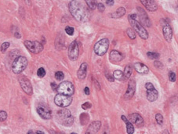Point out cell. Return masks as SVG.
Masks as SVG:
<instances>
[{
    "label": "cell",
    "mask_w": 178,
    "mask_h": 134,
    "mask_svg": "<svg viewBox=\"0 0 178 134\" xmlns=\"http://www.w3.org/2000/svg\"><path fill=\"white\" fill-rule=\"evenodd\" d=\"M69 10L71 13L77 21L85 22L89 20L90 12L81 1L74 0L69 3Z\"/></svg>",
    "instance_id": "cell-1"
},
{
    "label": "cell",
    "mask_w": 178,
    "mask_h": 134,
    "mask_svg": "<svg viewBox=\"0 0 178 134\" xmlns=\"http://www.w3.org/2000/svg\"><path fill=\"white\" fill-rule=\"evenodd\" d=\"M28 65V61L24 57H18L15 59L12 64V71L15 74H21L25 70Z\"/></svg>",
    "instance_id": "cell-2"
},
{
    "label": "cell",
    "mask_w": 178,
    "mask_h": 134,
    "mask_svg": "<svg viewBox=\"0 0 178 134\" xmlns=\"http://www.w3.org/2000/svg\"><path fill=\"white\" fill-rule=\"evenodd\" d=\"M129 21L131 24L133 30L135 32H137L140 38H143V39H148V33L146 31V29L141 25V24L139 21H137V20H132L130 18H129Z\"/></svg>",
    "instance_id": "cell-3"
},
{
    "label": "cell",
    "mask_w": 178,
    "mask_h": 134,
    "mask_svg": "<svg viewBox=\"0 0 178 134\" xmlns=\"http://www.w3.org/2000/svg\"><path fill=\"white\" fill-rule=\"evenodd\" d=\"M57 91L59 94L71 96L75 92V87L71 82L65 81V82H62L59 85L57 89Z\"/></svg>",
    "instance_id": "cell-4"
},
{
    "label": "cell",
    "mask_w": 178,
    "mask_h": 134,
    "mask_svg": "<svg viewBox=\"0 0 178 134\" xmlns=\"http://www.w3.org/2000/svg\"><path fill=\"white\" fill-rule=\"evenodd\" d=\"M59 119L61 121V123L65 126H71L73 124V117L71 116V111L68 109H62L57 113Z\"/></svg>",
    "instance_id": "cell-5"
},
{
    "label": "cell",
    "mask_w": 178,
    "mask_h": 134,
    "mask_svg": "<svg viewBox=\"0 0 178 134\" xmlns=\"http://www.w3.org/2000/svg\"><path fill=\"white\" fill-rule=\"evenodd\" d=\"M109 47V41L108 38H102L94 46V52L96 55L103 56L107 53Z\"/></svg>",
    "instance_id": "cell-6"
},
{
    "label": "cell",
    "mask_w": 178,
    "mask_h": 134,
    "mask_svg": "<svg viewBox=\"0 0 178 134\" xmlns=\"http://www.w3.org/2000/svg\"><path fill=\"white\" fill-rule=\"evenodd\" d=\"M72 102V97L70 96L62 95V94H57L54 98V103L56 105L61 108H66L68 107Z\"/></svg>",
    "instance_id": "cell-7"
},
{
    "label": "cell",
    "mask_w": 178,
    "mask_h": 134,
    "mask_svg": "<svg viewBox=\"0 0 178 134\" xmlns=\"http://www.w3.org/2000/svg\"><path fill=\"white\" fill-rule=\"evenodd\" d=\"M24 46H26L27 49L29 50L30 52L33 53L35 54L39 53L43 50L42 44L37 41H25L24 42Z\"/></svg>",
    "instance_id": "cell-8"
},
{
    "label": "cell",
    "mask_w": 178,
    "mask_h": 134,
    "mask_svg": "<svg viewBox=\"0 0 178 134\" xmlns=\"http://www.w3.org/2000/svg\"><path fill=\"white\" fill-rule=\"evenodd\" d=\"M145 88L147 90V98L150 102H154L158 99V93L156 90L155 86L151 82H147L145 84Z\"/></svg>",
    "instance_id": "cell-9"
},
{
    "label": "cell",
    "mask_w": 178,
    "mask_h": 134,
    "mask_svg": "<svg viewBox=\"0 0 178 134\" xmlns=\"http://www.w3.org/2000/svg\"><path fill=\"white\" fill-rule=\"evenodd\" d=\"M68 57L71 61H76L78 57H79V46L76 41H73L70 44V46L68 47Z\"/></svg>",
    "instance_id": "cell-10"
},
{
    "label": "cell",
    "mask_w": 178,
    "mask_h": 134,
    "mask_svg": "<svg viewBox=\"0 0 178 134\" xmlns=\"http://www.w3.org/2000/svg\"><path fill=\"white\" fill-rule=\"evenodd\" d=\"M37 112L39 114V116L41 117L43 119L48 120L51 119L52 117V112L50 108H47L45 105H39L37 108Z\"/></svg>",
    "instance_id": "cell-11"
},
{
    "label": "cell",
    "mask_w": 178,
    "mask_h": 134,
    "mask_svg": "<svg viewBox=\"0 0 178 134\" xmlns=\"http://www.w3.org/2000/svg\"><path fill=\"white\" fill-rule=\"evenodd\" d=\"M20 84L22 88V90L25 93L28 95H32V86L31 82H30L29 79L26 78V77H21L20 78Z\"/></svg>",
    "instance_id": "cell-12"
},
{
    "label": "cell",
    "mask_w": 178,
    "mask_h": 134,
    "mask_svg": "<svg viewBox=\"0 0 178 134\" xmlns=\"http://www.w3.org/2000/svg\"><path fill=\"white\" fill-rule=\"evenodd\" d=\"M137 11H138V15H139V18L140 19L141 24L148 27H151L152 23H151V21L149 20V18L148 14H147V13L144 11V9L140 8V7H138L137 8Z\"/></svg>",
    "instance_id": "cell-13"
},
{
    "label": "cell",
    "mask_w": 178,
    "mask_h": 134,
    "mask_svg": "<svg viewBox=\"0 0 178 134\" xmlns=\"http://www.w3.org/2000/svg\"><path fill=\"white\" fill-rule=\"evenodd\" d=\"M135 91H136V82H135L134 79H130L129 81L128 88H127V90H126V94H125V99H131L134 95Z\"/></svg>",
    "instance_id": "cell-14"
},
{
    "label": "cell",
    "mask_w": 178,
    "mask_h": 134,
    "mask_svg": "<svg viewBox=\"0 0 178 134\" xmlns=\"http://www.w3.org/2000/svg\"><path fill=\"white\" fill-rule=\"evenodd\" d=\"M129 121L132 124H135L137 126H142L144 125V119L138 113H133L129 115Z\"/></svg>",
    "instance_id": "cell-15"
},
{
    "label": "cell",
    "mask_w": 178,
    "mask_h": 134,
    "mask_svg": "<svg viewBox=\"0 0 178 134\" xmlns=\"http://www.w3.org/2000/svg\"><path fill=\"white\" fill-rule=\"evenodd\" d=\"M100 126H101V123L100 121H95L90 125L85 134H96L99 131Z\"/></svg>",
    "instance_id": "cell-16"
},
{
    "label": "cell",
    "mask_w": 178,
    "mask_h": 134,
    "mask_svg": "<svg viewBox=\"0 0 178 134\" xmlns=\"http://www.w3.org/2000/svg\"><path fill=\"white\" fill-rule=\"evenodd\" d=\"M123 59V54L118 50H112L110 53V56H109V60L111 63H118L120 62Z\"/></svg>",
    "instance_id": "cell-17"
},
{
    "label": "cell",
    "mask_w": 178,
    "mask_h": 134,
    "mask_svg": "<svg viewBox=\"0 0 178 134\" xmlns=\"http://www.w3.org/2000/svg\"><path fill=\"white\" fill-rule=\"evenodd\" d=\"M162 32H163V35L165 39L168 42H170L173 38V30L171 28V27L169 26V24H166L164 25L163 28H162Z\"/></svg>",
    "instance_id": "cell-18"
},
{
    "label": "cell",
    "mask_w": 178,
    "mask_h": 134,
    "mask_svg": "<svg viewBox=\"0 0 178 134\" xmlns=\"http://www.w3.org/2000/svg\"><path fill=\"white\" fill-rule=\"evenodd\" d=\"M141 3L146 7V9H148V10H149V11L153 12L158 9V5L156 4L155 1H152V0H142Z\"/></svg>",
    "instance_id": "cell-19"
},
{
    "label": "cell",
    "mask_w": 178,
    "mask_h": 134,
    "mask_svg": "<svg viewBox=\"0 0 178 134\" xmlns=\"http://www.w3.org/2000/svg\"><path fill=\"white\" fill-rule=\"evenodd\" d=\"M134 68L137 72L140 73L141 75H146L149 71V68L148 67V66H146L145 64H144L143 63H140V62L135 63Z\"/></svg>",
    "instance_id": "cell-20"
},
{
    "label": "cell",
    "mask_w": 178,
    "mask_h": 134,
    "mask_svg": "<svg viewBox=\"0 0 178 134\" xmlns=\"http://www.w3.org/2000/svg\"><path fill=\"white\" fill-rule=\"evenodd\" d=\"M88 65L86 63H82L77 72V76L79 79H84L86 76Z\"/></svg>",
    "instance_id": "cell-21"
},
{
    "label": "cell",
    "mask_w": 178,
    "mask_h": 134,
    "mask_svg": "<svg viewBox=\"0 0 178 134\" xmlns=\"http://www.w3.org/2000/svg\"><path fill=\"white\" fill-rule=\"evenodd\" d=\"M121 119H123V122H125L126 125V131H127V133L128 134H133L134 133V125L132 124L127 119H126V117L123 115V116L121 117Z\"/></svg>",
    "instance_id": "cell-22"
},
{
    "label": "cell",
    "mask_w": 178,
    "mask_h": 134,
    "mask_svg": "<svg viewBox=\"0 0 178 134\" xmlns=\"http://www.w3.org/2000/svg\"><path fill=\"white\" fill-rule=\"evenodd\" d=\"M125 13H126V9H125V8L120 7V8L117 9L116 11L114 12L113 13H111L110 16H111V18H114V19H117V18H120L123 17V16L125 15Z\"/></svg>",
    "instance_id": "cell-23"
},
{
    "label": "cell",
    "mask_w": 178,
    "mask_h": 134,
    "mask_svg": "<svg viewBox=\"0 0 178 134\" xmlns=\"http://www.w3.org/2000/svg\"><path fill=\"white\" fill-rule=\"evenodd\" d=\"M113 77H114V79H117V80H119V81H124V80H126V78H125L123 71H121L119 70L115 71L114 73H113Z\"/></svg>",
    "instance_id": "cell-24"
},
{
    "label": "cell",
    "mask_w": 178,
    "mask_h": 134,
    "mask_svg": "<svg viewBox=\"0 0 178 134\" xmlns=\"http://www.w3.org/2000/svg\"><path fill=\"white\" fill-rule=\"evenodd\" d=\"M132 71H133V69H132V67L130 65H126V67H125V70H124V76L126 79H128L132 75Z\"/></svg>",
    "instance_id": "cell-25"
},
{
    "label": "cell",
    "mask_w": 178,
    "mask_h": 134,
    "mask_svg": "<svg viewBox=\"0 0 178 134\" xmlns=\"http://www.w3.org/2000/svg\"><path fill=\"white\" fill-rule=\"evenodd\" d=\"M86 4L87 5V6L91 9H96V6H97V4L95 1H86Z\"/></svg>",
    "instance_id": "cell-26"
},
{
    "label": "cell",
    "mask_w": 178,
    "mask_h": 134,
    "mask_svg": "<svg viewBox=\"0 0 178 134\" xmlns=\"http://www.w3.org/2000/svg\"><path fill=\"white\" fill-rule=\"evenodd\" d=\"M126 33L128 35L129 38H130L131 39H134L136 38V32L132 29V28H128L126 30Z\"/></svg>",
    "instance_id": "cell-27"
},
{
    "label": "cell",
    "mask_w": 178,
    "mask_h": 134,
    "mask_svg": "<svg viewBox=\"0 0 178 134\" xmlns=\"http://www.w3.org/2000/svg\"><path fill=\"white\" fill-rule=\"evenodd\" d=\"M147 56H148L150 59H152V60H155V59L158 58L159 54L155 52H148V53H147Z\"/></svg>",
    "instance_id": "cell-28"
},
{
    "label": "cell",
    "mask_w": 178,
    "mask_h": 134,
    "mask_svg": "<svg viewBox=\"0 0 178 134\" xmlns=\"http://www.w3.org/2000/svg\"><path fill=\"white\" fill-rule=\"evenodd\" d=\"M155 120H156V122H157L158 125H162V123H163V117H162V115L161 114H157L155 115Z\"/></svg>",
    "instance_id": "cell-29"
},
{
    "label": "cell",
    "mask_w": 178,
    "mask_h": 134,
    "mask_svg": "<svg viewBox=\"0 0 178 134\" xmlns=\"http://www.w3.org/2000/svg\"><path fill=\"white\" fill-rule=\"evenodd\" d=\"M55 78L57 80H58V81H61V80H63L64 78V73L62 72V71H57V72H56Z\"/></svg>",
    "instance_id": "cell-30"
},
{
    "label": "cell",
    "mask_w": 178,
    "mask_h": 134,
    "mask_svg": "<svg viewBox=\"0 0 178 134\" xmlns=\"http://www.w3.org/2000/svg\"><path fill=\"white\" fill-rule=\"evenodd\" d=\"M37 75L39 78H43L44 76L46 75V71L43 67H40L37 71Z\"/></svg>",
    "instance_id": "cell-31"
},
{
    "label": "cell",
    "mask_w": 178,
    "mask_h": 134,
    "mask_svg": "<svg viewBox=\"0 0 178 134\" xmlns=\"http://www.w3.org/2000/svg\"><path fill=\"white\" fill-rule=\"evenodd\" d=\"M7 119V113L5 111H0V122H4Z\"/></svg>",
    "instance_id": "cell-32"
},
{
    "label": "cell",
    "mask_w": 178,
    "mask_h": 134,
    "mask_svg": "<svg viewBox=\"0 0 178 134\" xmlns=\"http://www.w3.org/2000/svg\"><path fill=\"white\" fill-rule=\"evenodd\" d=\"M9 42H3V43L2 44V46H1V51H2V53L6 52V50L9 48Z\"/></svg>",
    "instance_id": "cell-33"
},
{
    "label": "cell",
    "mask_w": 178,
    "mask_h": 134,
    "mask_svg": "<svg viewBox=\"0 0 178 134\" xmlns=\"http://www.w3.org/2000/svg\"><path fill=\"white\" fill-rule=\"evenodd\" d=\"M65 32H66V33H67L68 35H73L75 30H74V28L72 27L67 26L65 28Z\"/></svg>",
    "instance_id": "cell-34"
},
{
    "label": "cell",
    "mask_w": 178,
    "mask_h": 134,
    "mask_svg": "<svg viewBox=\"0 0 178 134\" xmlns=\"http://www.w3.org/2000/svg\"><path fill=\"white\" fill-rule=\"evenodd\" d=\"M169 79L170 82H174L176 81V74L173 71H170L169 73Z\"/></svg>",
    "instance_id": "cell-35"
},
{
    "label": "cell",
    "mask_w": 178,
    "mask_h": 134,
    "mask_svg": "<svg viewBox=\"0 0 178 134\" xmlns=\"http://www.w3.org/2000/svg\"><path fill=\"white\" fill-rule=\"evenodd\" d=\"M91 107H92V104H91L90 103H89V102L84 103V104L82 105V109H84V110H87V109H90Z\"/></svg>",
    "instance_id": "cell-36"
},
{
    "label": "cell",
    "mask_w": 178,
    "mask_h": 134,
    "mask_svg": "<svg viewBox=\"0 0 178 134\" xmlns=\"http://www.w3.org/2000/svg\"><path fill=\"white\" fill-rule=\"evenodd\" d=\"M96 6H97V9H98V10H99L100 12L105 11V6H104V4H102V3H98Z\"/></svg>",
    "instance_id": "cell-37"
},
{
    "label": "cell",
    "mask_w": 178,
    "mask_h": 134,
    "mask_svg": "<svg viewBox=\"0 0 178 134\" xmlns=\"http://www.w3.org/2000/svg\"><path fill=\"white\" fill-rule=\"evenodd\" d=\"M154 64H155V67H156V68H158V69H160V68H162V67H163V66H162V64L159 61H155Z\"/></svg>",
    "instance_id": "cell-38"
},
{
    "label": "cell",
    "mask_w": 178,
    "mask_h": 134,
    "mask_svg": "<svg viewBox=\"0 0 178 134\" xmlns=\"http://www.w3.org/2000/svg\"><path fill=\"white\" fill-rule=\"evenodd\" d=\"M106 77H107V79L110 81V82H114V77L111 75H109V74H106Z\"/></svg>",
    "instance_id": "cell-39"
},
{
    "label": "cell",
    "mask_w": 178,
    "mask_h": 134,
    "mask_svg": "<svg viewBox=\"0 0 178 134\" xmlns=\"http://www.w3.org/2000/svg\"><path fill=\"white\" fill-rule=\"evenodd\" d=\"M84 92L86 95H90V89L89 87H86L84 89Z\"/></svg>",
    "instance_id": "cell-40"
},
{
    "label": "cell",
    "mask_w": 178,
    "mask_h": 134,
    "mask_svg": "<svg viewBox=\"0 0 178 134\" xmlns=\"http://www.w3.org/2000/svg\"><path fill=\"white\" fill-rule=\"evenodd\" d=\"M106 4H108L109 6H112V5L114 4V1H107Z\"/></svg>",
    "instance_id": "cell-41"
},
{
    "label": "cell",
    "mask_w": 178,
    "mask_h": 134,
    "mask_svg": "<svg viewBox=\"0 0 178 134\" xmlns=\"http://www.w3.org/2000/svg\"><path fill=\"white\" fill-rule=\"evenodd\" d=\"M51 86H52V87L53 90H57V85H56L55 83H52Z\"/></svg>",
    "instance_id": "cell-42"
},
{
    "label": "cell",
    "mask_w": 178,
    "mask_h": 134,
    "mask_svg": "<svg viewBox=\"0 0 178 134\" xmlns=\"http://www.w3.org/2000/svg\"><path fill=\"white\" fill-rule=\"evenodd\" d=\"M35 134H44V133L41 131H37L36 132V133H35Z\"/></svg>",
    "instance_id": "cell-43"
},
{
    "label": "cell",
    "mask_w": 178,
    "mask_h": 134,
    "mask_svg": "<svg viewBox=\"0 0 178 134\" xmlns=\"http://www.w3.org/2000/svg\"><path fill=\"white\" fill-rule=\"evenodd\" d=\"M28 134H35V133H34V132L32 131V130H30V131H28Z\"/></svg>",
    "instance_id": "cell-44"
},
{
    "label": "cell",
    "mask_w": 178,
    "mask_h": 134,
    "mask_svg": "<svg viewBox=\"0 0 178 134\" xmlns=\"http://www.w3.org/2000/svg\"><path fill=\"white\" fill-rule=\"evenodd\" d=\"M162 134H169V133H168V131H167V130H165Z\"/></svg>",
    "instance_id": "cell-45"
},
{
    "label": "cell",
    "mask_w": 178,
    "mask_h": 134,
    "mask_svg": "<svg viewBox=\"0 0 178 134\" xmlns=\"http://www.w3.org/2000/svg\"><path fill=\"white\" fill-rule=\"evenodd\" d=\"M103 134H108V132H105Z\"/></svg>",
    "instance_id": "cell-46"
},
{
    "label": "cell",
    "mask_w": 178,
    "mask_h": 134,
    "mask_svg": "<svg viewBox=\"0 0 178 134\" xmlns=\"http://www.w3.org/2000/svg\"><path fill=\"white\" fill-rule=\"evenodd\" d=\"M71 134H77V133H71Z\"/></svg>",
    "instance_id": "cell-47"
}]
</instances>
